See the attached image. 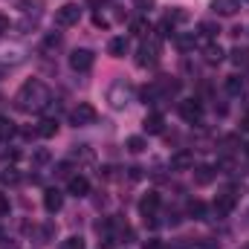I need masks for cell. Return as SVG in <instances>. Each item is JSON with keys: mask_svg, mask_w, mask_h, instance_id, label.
Returning <instances> with one entry per match:
<instances>
[{"mask_svg": "<svg viewBox=\"0 0 249 249\" xmlns=\"http://www.w3.org/2000/svg\"><path fill=\"white\" fill-rule=\"evenodd\" d=\"M107 53H110L113 58H124V53H127V38H124V35L110 38V44H107Z\"/></svg>", "mask_w": 249, "mask_h": 249, "instance_id": "cell-15", "label": "cell"}, {"mask_svg": "<svg viewBox=\"0 0 249 249\" xmlns=\"http://www.w3.org/2000/svg\"><path fill=\"white\" fill-rule=\"evenodd\" d=\"M15 102H18V107L26 110V113H44V110H50V105H53V93H50V87H47L44 81L29 78V81L20 84Z\"/></svg>", "mask_w": 249, "mask_h": 249, "instance_id": "cell-1", "label": "cell"}, {"mask_svg": "<svg viewBox=\"0 0 249 249\" xmlns=\"http://www.w3.org/2000/svg\"><path fill=\"white\" fill-rule=\"evenodd\" d=\"M81 20V6L78 3H64L61 9H55V23L67 29V26H75Z\"/></svg>", "mask_w": 249, "mask_h": 249, "instance_id": "cell-5", "label": "cell"}, {"mask_svg": "<svg viewBox=\"0 0 249 249\" xmlns=\"http://www.w3.org/2000/svg\"><path fill=\"white\" fill-rule=\"evenodd\" d=\"M61 206H64V194L58 188H47L44 191V209L50 214H55V212H61Z\"/></svg>", "mask_w": 249, "mask_h": 249, "instance_id": "cell-11", "label": "cell"}, {"mask_svg": "<svg viewBox=\"0 0 249 249\" xmlns=\"http://www.w3.org/2000/svg\"><path fill=\"white\" fill-rule=\"evenodd\" d=\"M157 209H160V194H157V191H148V194L139 200V214L148 220V217H154Z\"/></svg>", "mask_w": 249, "mask_h": 249, "instance_id": "cell-10", "label": "cell"}, {"mask_svg": "<svg viewBox=\"0 0 249 249\" xmlns=\"http://www.w3.org/2000/svg\"><path fill=\"white\" fill-rule=\"evenodd\" d=\"M58 44H61V35H50V38L44 41V47H41V53L47 55V53H53V50H58Z\"/></svg>", "mask_w": 249, "mask_h": 249, "instance_id": "cell-29", "label": "cell"}, {"mask_svg": "<svg viewBox=\"0 0 249 249\" xmlns=\"http://www.w3.org/2000/svg\"><path fill=\"white\" fill-rule=\"evenodd\" d=\"M203 55H206V61H209V64H220V61H223V50H220L217 44H209Z\"/></svg>", "mask_w": 249, "mask_h": 249, "instance_id": "cell-22", "label": "cell"}, {"mask_svg": "<svg viewBox=\"0 0 249 249\" xmlns=\"http://www.w3.org/2000/svg\"><path fill=\"white\" fill-rule=\"evenodd\" d=\"M93 61H96V55L90 50H72L70 53V67L75 72H90L93 70Z\"/></svg>", "mask_w": 249, "mask_h": 249, "instance_id": "cell-6", "label": "cell"}, {"mask_svg": "<svg viewBox=\"0 0 249 249\" xmlns=\"http://www.w3.org/2000/svg\"><path fill=\"white\" fill-rule=\"evenodd\" d=\"M188 214H191L194 220H203V217H206V203H203V200H191V203H188Z\"/></svg>", "mask_w": 249, "mask_h": 249, "instance_id": "cell-23", "label": "cell"}, {"mask_svg": "<svg viewBox=\"0 0 249 249\" xmlns=\"http://www.w3.org/2000/svg\"><path fill=\"white\" fill-rule=\"evenodd\" d=\"M6 32H9V18L0 12V35H6Z\"/></svg>", "mask_w": 249, "mask_h": 249, "instance_id": "cell-35", "label": "cell"}, {"mask_svg": "<svg viewBox=\"0 0 249 249\" xmlns=\"http://www.w3.org/2000/svg\"><path fill=\"white\" fill-rule=\"evenodd\" d=\"M96 119H99V113H96V107L87 105V102H78V105L72 107V113H70V122L75 124V127H87V124H93Z\"/></svg>", "mask_w": 249, "mask_h": 249, "instance_id": "cell-4", "label": "cell"}, {"mask_svg": "<svg viewBox=\"0 0 249 249\" xmlns=\"http://www.w3.org/2000/svg\"><path fill=\"white\" fill-rule=\"evenodd\" d=\"M142 127H145V133L157 136V133H162V127H165V122H162V116H160V113H151V116H145V122H142Z\"/></svg>", "mask_w": 249, "mask_h": 249, "instance_id": "cell-16", "label": "cell"}, {"mask_svg": "<svg viewBox=\"0 0 249 249\" xmlns=\"http://www.w3.org/2000/svg\"><path fill=\"white\" fill-rule=\"evenodd\" d=\"M232 55H235V64H238V67H247L249 64V53H244V50H235Z\"/></svg>", "mask_w": 249, "mask_h": 249, "instance_id": "cell-31", "label": "cell"}, {"mask_svg": "<svg viewBox=\"0 0 249 249\" xmlns=\"http://www.w3.org/2000/svg\"><path fill=\"white\" fill-rule=\"evenodd\" d=\"M15 136V122L9 116H0V142H9Z\"/></svg>", "mask_w": 249, "mask_h": 249, "instance_id": "cell-20", "label": "cell"}, {"mask_svg": "<svg viewBox=\"0 0 249 249\" xmlns=\"http://www.w3.org/2000/svg\"><path fill=\"white\" fill-rule=\"evenodd\" d=\"M47 160H50V151H38L35 154V162H47Z\"/></svg>", "mask_w": 249, "mask_h": 249, "instance_id": "cell-37", "label": "cell"}, {"mask_svg": "<svg viewBox=\"0 0 249 249\" xmlns=\"http://www.w3.org/2000/svg\"><path fill=\"white\" fill-rule=\"evenodd\" d=\"M107 102H110L113 110H124V107L133 102V84H127L124 78L113 81V84L107 87Z\"/></svg>", "mask_w": 249, "mask_h": 249, "instance_id": "cell-2", "label": "cell"}, {"mask_svg": "<svg viewBox=\"0 0 249 249\" xmlns=\"http://www.w3.org/2000/svg\"><path fill=\"white\" fill-rule=\"evenodd\" d=\"M70 160H72V162H93V160H96V154H93V148H90V145H78V148H72Z\"/></svg>", "mask_w": 249, "mask_h": 249, "instance_id": "cell-17", "label": "cell"}, {"mask_svg": "<svg viewBox=\"0 0 249 249\" xmlns=\"http://www.w3.org/2000/svg\"><path fill=\"white\" fill-rule=\"evenodd\" d=\"M67 188H70L72 197H87V194H90V180H87L84 174H75V177H70Z\"/></svg>", "mask_w": 249, "mask_h": 249, "instance_id": "cell-12", "label": "cell"}, {"mask_svg": "<svg viewBox=\"0 0 249 249\" xmlns=\"http://www.w3.org/2000/svg\"><path fill=\"white\" fill-rule=\"evenodd\" d=\"M232 206H235V191H232V188H226L223 194H217V200H214V206H212V209H214V214H217V217H226V214L232 212Z\"/></svg>", "mask_w": 249, "mask_h": 249, "instance_id": "cell-8", "label": "cell"}, {"mask_svg": "<svg viewBox=\"0 0 249 249\" xmlns=\"http://www.w3.org/2000/svg\"><path fill=\"white\" fill-rule=\"evenodd\" d=\"M38 136H44V139H50V136H55L58 133V122L55 119H44V122H38Z\"/></svg>", "mask_w": 249, "mask_h": 249, "instance_id": "cell-19", "label": "cell"}, {"mask_svg": "<svg viewBox=\"0 0 249 249\" xmlns=\"http://www.w3.org/2000/svg\"><path fill=\"white\" fill-rule=\"evenodd\" d=\"M151 6H154V0H136V9H142V12H151Z\"/></svg>", "mask_w": 249, "mask_h": 249, "instance_id": "cell-34", "label": "cell"}, {"mask_svg": "<svg viewBox=\"0 0 249 249\" xmlns=\"http://www.w3.org/2000/svg\"><path fill=\"white\" fill-rule=\"evenodd\" d=\"M130 32L139 35V38H145V35L151 32V23H148L145 18H136V20H130Z\"/></svg>", "mask_w": 249, "mask_h": 249, "instance_id": "cell-21", "label": "cell"}, {"mask_svg": "<svg viewBox=\"0 0 249 249\" xmlns=\"http://www.w3.org/2000/svg\"><path fill=\"white\" fill-rule=\"evenodd\" d=\"M212 180H214V168H212V165H200V168L194 171V183H197V186H209Z\"/></svg>", "mask_w": 249, "mask_h": 249, "instance_id": "cell-18", "label": "cell"}, {"mask_svg": "<svg viewBox=\"0 0 249 249\" xmlns=\"http://www.w3.org/2000/svg\"><path fill=\"white\" fill-rule=\"evenodd\" d=\"M177 110H180V116H183L186 122H191V124L200 122V116H203V105H200L197 99H186V102H180Z\"/></svg>", "mask_w": 249, "mask_h": 249, "instance_id": "cell-7", "label": "cell"}, {"mask_svg": "<svg viewBox=\"0 0 249 249\" xmlns=\"http://www.w3.org/2000/svg\"><path fill=\"white\" fill-rule=\"evenodd\" d=\"M18 180H20V174H18L15 168H9V171L3 174V183H18Z\"/></svg>", "mask_w": 249, "mask_h": 249, "instance_id": "cell-33", "label": "cell"}, {"mask_svg": "<svg viewBox=\"0 0 249 249\" xmlns=\"http://www.w3.org/2000/svg\"><path fill=\"white\" fill-rule=\"evenodd\" d=\"M61 249H84V241H81L78 235H70V238L61 244Z\"/></svg>", "mask_w": 249, "mask_h": 249, "instance_id": "cell-30", "label": "cell"}, {"mask_svg": "<svg viewBox=\"0 0 249 249\" xmlns=\"http://www.w3.org/2000/svg\"><path fill=\"white\" fill-rule=\"evenodd\" d=\"M9 209H12V206H9V197L0 194V217H9Z\"/></svg>", "mask_w": 249, "mask_h": 249, "instance_id": "cell-32", "label": "cell"}, {"mask_svg": "<svg viewBox=\"0 0 249 249\" xmlns=\"http://www.w3.org/2000/svg\"><path fill=\"white\" fill-rule=\"evenodd\" d=\"M226 90H229L232 96H238V93L244 90V78H241V75H229V81H226Z\"/></svg>", "mask_w": 249, "mask_h": 249, "instance_id": "cell-26", "label": "cell"}, {"mask_svg": "<svg viewBox=\"0 0 249 249\" xmlns=\"http://www.w3.org/2000/svg\"><path fill=\"white\" fill-rule=\"evenodd\" d=\"M157 61H160V41H157V38H145L142 47H139L136 64H139V67H154Z\"/></svg>", "mask_w": 249, "mask_h": 249, "instance_id": "cell-3", "label": "cell"}, {"mask_svg": "<svg viewBox=\"0 0 249 249\" xmlns=\"http://www.w3.org/2000/svg\"><path fill=\"white\" fill-rule=\"evenodd\" d=\"M194 44H197V35H194V32H191V35H177V47H180V50H191Z\"/></svg>", "mask_w": 249, "mask_h": 249, "instance_id": "cell-27", "label": "cell"}, {"mask_svg": "<svg viewBox=\"0 0 249 249\" xmlns=\"http://www.w3.org/2000/svg\"><path fill=\"white\" fill-rule=\"evenodd\" d=\"M217 32H220V29H217L214 23H209V20H206V23H200V38H206V41H209V38H214Z\"/></svg>", "mask_w": 249, "mask_h": 249, "instance_id": "cell-28", "label": "cell"}, {"mask_svg": "<svg viewBox=\"0 0 249 249\" xmlns=\"http://www.w3.org/2000/svg\"><path fill=\"white\" fill-rule=\"evenodd\" d=\"M241 130H244V133H249V113L244 116V122H241Z\"/></svg>", "mask_w": 249, "mask_h": 249, "instance_id": "cell-38", "label": "cell"}, {"mask_svg": "<svg viewBox=\"0 0 249 249\" xmlns=\"http://www.w3.org/2000/svg\"><path fill=\"white\" fill-rule=\"evenodd\" d=\"M186 20H188L186 9H171V12L165 15V20H162V32H165V29L174 32V26H177V23H186ZM165 35H168V32H165Z\"/></svg>", "mask_w": 249, "mask_h": 249, "instance_id": "cell-13", "label": "cell"}, {"mask_svg": "<svg viewBox=\"0 0 249 249\" xmlns=\"http://www.w3.org/2000/svg\"><path fill=\"white\" fill-rule=\"evenodd\" d=\"M18 6H20V12H23V15H32V12H35V15H41V0H20Z\"/></svg>", "mask_w": 249, "mask_h": 249, "instance_id": "cell-25", "label": "cell"}, {"mask_svg": "<svg viewBox=\"0 0 249 249\" xmlns=\"http://www.w3.org/2000/svg\"><path fill=\"white\" fill-rule=\"evenodd\" d=\"M124 145H127V151H130V154H142V151L148 148L142 136H127V142H124Z\"/></svg>", "mask_w": 249, "mask_h": 249, "instance_id": "cell-24", "label": "cell"}, {"mask_svg": "<svg viewBox=\"0 0 249 249\" xmlns=\"http://www.w3.org/2000/svg\"><path fill=\"white\" fill-rule=\"evenodd\" d=\"M238 9H241V0H212V12L217 18H232L238 15Z\"/></svg>", "mask_w": 249, "mask_h": 249, "instance_id": "cell-9", "label": "cell"}, {"mask_svg": "<svg viewBox=\"0 0 249 249\" xmlns=\"http://www.w3.org/2000/svg\"><path fill=\"white\" fill-rule=\"evenodd\" d=\"M142 249H162V244H160L157 238H151V241H145V244H142Z\"/></svg>", "mask_w": 249, "mask_h": 249, "instance_id": "cell-36", "label": "cell"}, {"mask_svg": "<svg viewBox=\"0 0 249 249\" xmlns=\"http://www.w3.org/2000/svg\"><path fill=\"white\" fill-rule=\"evenodd\" d=\"M171 168H174V171H188V168H194V154H191V151L174 154V157H171Z\"/></svg>", "mask_w": 249, "mask_h": 249, "instance_id": "cell-14", "label": "cell"}]
</instances>
